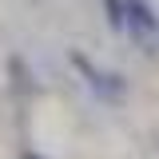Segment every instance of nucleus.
I'll list each match as a JSON object with an SVG mask.
<instances>
[{"label":"nucleus","mask_w":159,"mask_h":159,"mask_svg":"<svg viewBox=\"0 0 159 159\" xmlns=\"http://www.w3.org/2000/svg\"><path fill=\"white\" fill-rule=\"evenodd\" d=\"M127 32H131L135 40H143V44H151V36L159 32L155 12H151L143 0H127Z\"/></svg>","instance_id":"nucleus-1"},{"label":"nucleus","mask_w":159,"mask_h":159,"mask_svg":"<svg viewBox=\"0 0 159 159\" xmlns=\"http://www.w3.org/2000/svg\"><path fill=\"white\" fill-rule=\"evenodd\" d=\"M72 60H76V68L88 76V84H92L96 92H103V96H119V92H123V84H119L116 76H103V72H96V68H92L84 56H72Z\"/></svg>","instance_id":"nucleus-2"},{"label":"nucleus","mask_w":159,"mask_h":159,"mask_svg":"<svg viewBox=\"0 0 159 159\" xmlns=\"http://www.w3.org/2000/svg\"><path fill=\"white\" fill-rule=\"evenodd\" d=\"M103 8H107V24L123 32L127 28V0H103Z\"/></svg>","instance_id":"nucleus-3"},{"label":"nucleus","mask_w":159,"mask_h":159,"mask_svg":"<svg viewBox=\"0 0 159 159\" xmlns=\"http://www.w3.org/2000/svg\"><path fill=\"white\" fill-rule=\"evenodd\" d=\"M24 159H40V155H24Z\"/></svg>","instance_id":"nucleus-4"}]
</instances>
